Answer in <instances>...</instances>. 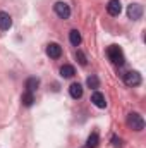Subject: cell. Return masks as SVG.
Here are the masks:
<instances>
[{"label":"cell","mask_w":146,"mask_h":148,"mask_svg":"<svg viewBox=\"0 0 146 148\" xmlns=\"http://www.w3.org/2000/svg\"><path fill=\"white\" fill-rule=\"evenodd\" d=\"M107 55H108V59L112 60V64H115V66H122V64L126 62L124 52H122V48L117 47V45H110L108 48H107Z\"/></svg>","instance_id":"1"},{"label":"cell","mask_w":146,"mask_h":148,"mask_svg":"<svg viewBox=\"0 0 146 148\" xmlns=\"http://www.w3.org/2000/svg\"><path fill=\"white\" fill-rule=\"evenodd\" d=\"M127 126L134 131H143L145 129V119L138 112H131L127 115Z\"/></svg>","instance_id":"2"},{"label":"cell","mask_w":146,"mask_h":148,"mask_svg":"<svg viewBox=\"0 0 146 148\" xmlns=\"http://www.w3.org/2000/svg\"><path fill=\"white\" fill-rule=\"evenodd\" d=\"M122 79L127 86H139L141 84V74L138 71H127L122 76Z\"/></svg>","instance_id":"3"},{"label":"cell","mask_w":146,"mask_h":148,"mask_svg":"<svg viewBox=\"0 0 146 148\" xmlns=\"http://www.w3.org/2000/svg\"><path fill=\"white\" fill-rule=\"evenodd\" d=\"M53 10H55V14H57L60 19H69V17H71V7H69L65 2H55Z\"/></svg>","instance_id":"4"},{"label":"cell","mask_w":146,"mask_h":148,"mask_svg":"<svg viewBox=\"0 0 146 148\" xmlns=\"http://www.w3.org/2000/svg\"><path fill=\"white\" fill-rule=\"evenodd\" d=\"M127 17L132 21H139L143 17V5L141 3H131L127 7Z\"/></svg>","instance_id":"5"},{"label":"cell","mask_w":146,"mask_h":148,"mask_svg":"<svg viewBox=\"0 0 146 148\" xmlns=\"http://www.w3.org/2000/svg\"><path fill=\"white\" fill-rule=\"evenodd\" d=\"M46 55L50 59H59L62 55V47L59 43H48L46 45Z\"/></svg>","instance_id":"6"},{"label":"cell","mask_w":146,"mask_h":148,"mask_svg":"<svg viewBox=\"0 0 146 148\" xmlns=\"http://www.w3.org/2000/svg\"><path fill=\"white\" fill-rule=\"evenodd\" d=\"M107 12H108L110 16H119L120 12H122V3H120V0H108V3H107Z\"/></svg>","instance_id":"7"},{"label":"cell","mask_w":146,"mask_h":148,"mask_svg":"<svg viewBox=\"0 0 146 148\" xmlns=\"http://www.w3.org/2000/svg\"><path fill=\"white\" fill-rule=\"evenodd\" d=\"M91 102H93V105H96L98 109H105V107H107L105 95L100 93V91H93V95H91Z\"/></svg>","instance_id":"8"},{"label":"cell","mask_w":146,"mask_h":148,"mask_svg":"<svg viewBox=\"0 0 146 148\" xmlns=\"http://www.w3.org/2000/svg\"><path fill=\"white\" fill-rule=\"evenodd\" d=\"M10 28H12V17H10L7 12L0 10V29H2V31H7V29H10Z\"/></svg>","instance_id":"9"},{"label":"cell","mask_w":146,"mask_h":148,"mask_svg":"<svg viewBox=\"0 0 146 148\" xmlns=\"http://www.w3.org/2000/svg\"><path fill=\"white\" fill-rule=\"evenodd\" d=\"M69 93H71V97H72L74 100L81 98V97H83V84H79V83H72V84L69 86Z\"/></svg>","instance_id":"10"},{"label":"cell","mask_w":146,"mask_h":148,"mask_svg":"<svg viewBox=\"0 0 146 148\" xmlns=\"http://www.w3.org/2000/svg\"><path fill=\"white\" fill-rule=\"evenodd\" d=\"M24 86H26V91L35 93L38 90V86H40V79H38V77H28L26 83H24Z\"/></svg>","instance_id":"11"},{"label":"cell","mask_w":146,"mask_h":148,"mask_svg":"<svg viewBox=\"0 0 146 148\" xmlns=\"http://www.w3.org/2000/svg\"><path fill=\"white\" fill-rule=\"evenodd\" d=\"M21 103H23L24 107H31V105L35 103V95L29 93V91H24L23 97H21Z\"/></svg>","instance_id":"12"},{"label":"cell","mask_w":146,"mask_h":148,"mask_svg":"<svg viewBox=\"0 0 146 148\" xmlns=\"http://www.w3.org/2000/svg\"><path fill=\"white\" fill-rule=\"evenodd\" d=\"M98 145H100V136H98V133H91V134L88 136L86 147L88 148H98Z\"/></svg>","instance_id":"13"},{"label":"cell","mask_w":146,"mask_h":148,"mask_svg":"<svg viewBox=\"0 0 146 148\" xmlns=\"http://www.w3.org/2000/svg\"><path fill=\"white\" fill-rule=\"evenodd\" d=\"M69 41L72 43L74 47H79V45H81V41H83L81 33H79L77 29H71V33H69Z\"/></svg>","instance_id":"14"},{"label":"cell","mask_w":146,"mask_h":148,"mask_svg":"<svg viewBox=\"0 0 146 148\" xmlns=\"http://www.w3.org/2000/svg\"><path fill=\"white\" fill-rule=\"evenodd\" d=\"M74 74H76V69H74L72 66H69V64H64L60 67V76L62 77H72Z\"/></svg>","instance_id":"15"},{"label":"cell","mask_w":146,"mask_h":148,"mask_svg":"<svg viewBox=\"0 0 146 148\" xmlns=\"http://www.w3.org/2000/svg\"><path fill=\"white\" fill-rule=\"evenodd\" d=\"M86 84H88L91 90H95V91H96V88H100V79H98L95 74H91V76H88V79H86Z\"/></svg>","instance_id":"16"},{"label":"cell","mask_w":146,"mask_h":148,"mask_svg":"<svg viewBox=\"0 0 146 148\" xmlns=\"http://www.w3.org/2000/svg\"><path fill=\"white\" fill-rule=\"evenodd\" d=\"M76 59H77V62H79L81 66H86V64H88V59H86V55H84L81 50L76 52Z\"/></svg>","instance_id":"17"},{"label":"cell","mask_w":146,"mask_h":148,"mask_svg":"<svg viewBox=\"0 0 146 148\" xmlns=\"http://www.w3.org/2000/svg\"><path fill=\"white\" fill-rule=\"evenodd\" d=\"M112 143H113V147H120V145H122V140L117 138V136H113V138H112Z\"/></svg>","instance_id":"18"}]
</instances>
